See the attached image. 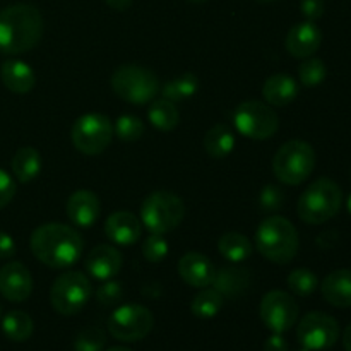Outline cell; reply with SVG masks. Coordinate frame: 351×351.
Instances as JSON below:
<instances>
[{"mask_svg":"<svg viewBox=\"0 0 351 351\" xmlns=\"http://www.w3.org/2000/svg\"><path fill=\"white\" fill-rule=\"evenodd\" d=\"M45 23L31 3H14L0 10V51L21 55L33 50L43 36Z\"/></svg>","mask_w":351,"mask_h":351,"instance_id":"cell-1","label":"cell"},{"mask_svg":"<svg viewBox=\"0 0 351 351\" xmlns=\"http://www.w3.org/2000/svg\"><path fill=\"white\" fill-rule=\"evenodd\" d=\"M29 247L41 264L53 269H65L81 257L82 239L72 226L47 223L34 230Z\"/></svg>","mask_w":351,"mask_h":351,"instance_id":"cell-2","label":"cell"},{"mask_svg":"<svg viewBox=\"0 0 351 351\" xmlns=\"http://www.w3.org/2000/svg\"><path fill=\"white\" fill-rule=\"evenodd\" d=\"M254 242L261 256L274 264L291 263L300 249L297 228L283 216H269L264 219L257 228Z\"/></svg>","mask_w":351,"mask_h":351,"instance_id":"cell-3","label":"cell"},{"mask_svg":"<svg viewBox=\"0 0 351 351\" xmlns=\"http://www.w3.org/2000/svg\"><path fill=\"white\" fill-rule=\"evenodd\" d=\"M341 204V187L331 178L321 177L312 182L300 195L297 213L307 225H322L338 215Z\"/></svg>","mask_w":351,"mask_h":351,"instance_id":"cell-4","label":"cell"},{"mask_svg":"<svg viewBox=\"0 0 351 351\" xmlns=\"http://www.w3.org/2000/svg\"><path fill=\"white\" fill-rule=\"evenodd\" d=\"M112 89L120 99L132 105L151 103L160 93V79L153 71L136 64L120 65L112 75Z\"/></svg>","mask_w":351,"mask_h":351,"instance_id":"cell-5","label":"cell"},{"mask_svg":"<svg viewBox=\"0 0 351 351\" xmlns=\"http://www.w3.org/2000/svg\"><path fill=\"white\" fill-rule=\"evenodd\" d=\"M185 204L177 194L156 191L147 195L141 208V221L151 233L167 235L180 226L185 218Z\"/></svg>","mask_w":351,"mask_h":351,"instance_id":"cell-6","label":"cell"},{"mask_svg":"<svg viewBox=\"0 0 351 351\" xmlns=\"http://www.w3.org/2000/svg\"><path fill=\"white\" fill-rule=\"evenodd\" d=\"M315 168V151L305 141H288L273 158V171L287 185H300Z\"/></svg>","mask_w":351,"mask_h":351,"instance_id":"cell-7","label":"cell"},{"mask_svg":"<svg viewBox=\"0 0 351 351\" xmlns=\"http://www.w3.org/2000/svg\"><path fill=\"white\" fill-rule=\"evenodd\" d=\"M93 295L89 278L79 271H65L50 288V304L60 315H75Z\"/></svg>","mask_w":351,"mask_h":351,"instance_id":"cell-8","label":"cell"},{"mask_svg":"<svg viewBox=\"0 0 351 351\" xmlns=\"http://www.w3.org/2000/svg\"><path fill=\"white\" fill-rule=\"evenodd\" d=\"M233 123L242 136L254 141H266L280 129V119L271 105L257 99H249L237 106Z\"/></svg>","mask_w":351,"mask_h":351,"instance_id":"cell-9","label":"cell"},{"mask_svg":"<svg viewBox=\"0 0 351 351\" xmlns=\"http://www.w3.org/2000/svg\"><path fill=\"white\" fill-rule=\"evenodd\" d=\"M154 326L151 311L139 304L120 305L108 317V332L122 343H136L146 338Z\"/></svg>","mask_w":351,"mask_h":351,"instance_id":"cell-10","label":"cell"},{"mask_svg":"<svg viewBox=\"0 0 351 351\" xmlns=\"http://www.w3.org/2000/svg\"><path fill=\"white\" fill-rule=\"evenodd\" d=\"M72 144L75 149L88 156L101 154L113 139V125L101 113H86L75 120L72 127Z\"/></svg>","mask_w":351,"mask_h":351,"instance_id":"cell-11","label":"cell"},{"mask_svg":"<svg viewBox=\"0 0 351 351\" xmlns=\"http://www.w3.org/2000/svg\"><path fill=\"white\" fill-rule=\"evenodd\" d=\"M297 338L304 348L311 351L331 350L339 339V324L332 315L311 312L298 322Z\"/></svg>","mask_w":351,"mask_h":351,"instance_id":"cell-12","label":"cell"},{"mask_svg":"<svg viewBox=\"0 0 351 351\" xmlns=\"http://www.w3.org/2000/svg\"><path fill=\"white\" fill-rule=\"evenodd\" d=\"M261 319L269 331L276 335L290 331L298 321L300 308L290 293L281 290L267 291L261 300Z\"/></svg>","mask_w":351,"mask_h":351,"instance_id":"cell-13","label":"cell"},{"mask_svg":"<svg viewBox=\"0 0 351 351\" xmlns=\"http://www.w3.org/2000/svg\"><path fill=\"white\" fill-rule=\"evenodd\" d=\"M0 293L14 304H21L31 297L33 276L23 263L10 261L0 269Z\"/></svg>","mask_w":351,"mask_h":351,"instance_id":"cell-14","label":"cell"},{"mask_svg":"<svg viewBox=\"0 0 351 351\" xmlns=\"http://www.w3.org/2000/svg\"><path fill=\"white\" fill-rule=\"evenodd\" d=\"M322 33L317 24L312 21H304L298 23L288 31L285 47L288 53L295 58H308L321 48Z\"/></svg>","mask_w":351,"mask_h":351,"instance_id":"cell-15","label":"cell"},{"mask_svg":"<svg viewBox=\"0 0 351 351\" xmlns=\"http://www.w3.org/2000/svg\"><path fill=\"white\" fill-rule=\"evenodd\" d=\"M65 213L75 226L88 228L98 221L99 215H101V202L95 192L79 189L69 197L67 204H65Z\"/></svg>","mask_w":351,"mask_h":351,"instance_id":"cell-16","label":"cell"},{"mask_svg":"<svg viewBox=\"0 0 351 351\" xmlns=\"http://www.w3.org/2000/svg\"><path fill=\"white\" fill-rule=\"evenodd\" d=\"M178 274L192 288H208L215 280L216 267L208 256L189 252L178 261Z\"/></svg>","mask_w":351,"mask_h":351,"instance_id":"cell-17","label":"cell"},{"mask_svg":"<svg viewBox=\"0 0 351 351\" xmlns=\"http://www.w3.org/2000/svg\"><path fill=\"white\" fill-rule=\"evenodd\" d=\"M105 235L117 245H134L143 235V221L130 211H117L106 218Z\"/></svg>","mask_w":351,"mask_h":351,"instance_id":"cell-18","label":"cell"},{"mask_svg":"<svg viewBox=\"0 0 351 351\" xmlns=\"http://www.w3.org/2000/svg\"><path fill=\"white\" fill-rule=\"evenodd\" d=\"M86 271L99 281L115 278L122 269V254L108 243L96 245L86 257Z\"/></svg>","mask_w":351,"mask_h":351,"instance_id":"cell-19","label":"cell"},{"mask_svg":"<svg viewBox=\"0 0 351 351\" xmlns=\"http://www.w3.org/2000/svg\"><path fill=\"white\" fill-rule=\"evenodd\" d=\"M252 281V274L247 267L226 266L216 271L213 288L223 295V298H239L247 293Z\"/></svg>","mask_w":351,"mask_h":351,"instance_id":"cell-20","label":"cell"},{"mask_svg":"<svg viewBox=\"0 0 351 351\" xmlns=\"http://www.w3.org/2000/svg\"><path fill=\"white\" fill-rule=\"evenodd\" d=\"M3 86L16 95H27L36 84V74L29 64L23 60H7L0 67Z\"/></svg>","mask_w":351,"mask_h":351,"instance_id":"cell-21","label":"cell"},{"mask_svg":"<svg viewBox=\"0 0 351 351\" xmlns=\"http://www.w3.org/2000/svg\"><path fill=\"white\" fill-rule=\"evenodd\" d=\"M322 297L332 307H351V269H336L321 283Z\"/></svg>","mask_w":351,"mask_h":351,"instance_id":"cell-22","label":"cell"},{"mask_svg":"<svg viewBox=\"0 0 351 351\" xmlns=\"http://www.w3.org/2000/svg\"><path fill=\"white\" fill-rule=\"evenodd\" d=\"M263 96L267 105L287 106L298 96V84L291 75L274 74L264 82Z\"/></svg>","mask_w":351,"mask_h":351,"instance_id":"cell-23","label":"cell"},{"mask_svg":"<svg viewBox=\"0 0 351 351\" xmlns=\"http://www.w3.org/2000/svg\"><path fill=\"white\" fill-rule=\"evenodd\" d=\"M202 146L209 156L215 160H221V158L228 156L235 147V134L225 123H216L204 134Z\"/></svg>","mask_w":351,"mask_h":351,"instance_id":"cell-24","label":"cell"},{"mask_svg":"<svg viewBox=\"0 0 351 351\" xmlns=\"http://www.w3.org/2000/svg\"><path fill=\"white\" fill-rule=\"evenodd\" d=\"M10 168H12V175L23 184L34 180L41 171V154L38 149L31 146H24L17 149L14 154L12 161H10Z\"/></svg>","mask_w":351,"mask_h":351,"instance_id":"cell-25","label":"cell"},{"mask_svg":"<svg viewBox=\"0 0 351 351\" xmlns=\"http://www.w3.org/2000/svg\"><path fill=\"white\" fill-rule=\"evenodd\" d=\"M147 119H149L151 125L156 127L161 132H170L180 122V113L175 106L173 101L170 99H153L147 108Z\"/></svg>","mask_w":351,"mask_h":351,"instance_id":"cell-26","label":"cell"},{"mask_svg":"<svg viewBox=\"0 0 351 351\" xmlns=\"http://www.w3.org/2000/svg\"><path fill=\"white\" fill-rule=\"evenodd\" d=\"M218 250L226 261L233 264L243 263L252 256V242L239 232H228L219 239Z\"/></svg>","mask_w":351,"mask_h":351,"instance_id":"cell-27","label":"cell"},{"mask_svg":"<svg viewBox=\"0 0 351 351\" xmlns=\"http://www.w3.org/2000/svg\"><path fill=\"white\" fill-rule=\"evenodd\" d=\"M2 331L7 339L14 343H23L31 338L34 331V322L29 314L23 311H10L2 321Z\"/></svg>","mask_w":351,"mask_h":351,"instance_id":"cell-28","label":"cell"},{"mask_svg":"<svg viewBox=\"0 0 351 351\" xmlns=\"http://www.w3.org/2000/svg\"><path fill=\"white\" fill-rule=\"evenodd\" d=\"M199 89V79L197 75L192 72H185V74L178 75V77L171 79L161 89V98L170 99V101L177 103L182 99L192 98Z\"/></svg>","mask_w":351,"mask_h":351,"instance_id":"cell-29","label":"cell"},{"mask_svg":"<svg viewBox=\"0 0 351 351\" xmlns=\"http://www.w3.org/2000/svg\"><path fill=\"white\" fill-rule=\"evenodd\" d=\"M225 298L215 288H202L194 297L191 304V311L199 319H213L223 308Z\"/></svg>","mask_w":351,"mask_h":351,"instance_id":"cell-30","label":"cell"},{"mask_svg":"<svg viewBox=\"0 0 351 351\" xmlns=\"http://www.w3.org/2000/svg\"><path fill=\"white\" fill-rule=\"evenodd\" d=\"M319 287V280L311 269L307 267H298L293 269L288 276V288L291 290V293L297 295V297H311Z\"/></svg>","mask_w":351,"mask_h":351,"instance_id":"cell-31","label":"cell"},{"mask_svg":"<svg viewBox=\"0 0 351 351\" xmlns=\"http://www.w3.org/2000/svg\"><path fill=\"white\" fill-rule=\"evenodd\" d=\"M144 122L136 115H122L117 119L115 125H113V136L119 137L123 143H134L139 141L144 134Z\"/></svg>","mask_w":351,"mask_h":351,"instance_id":"cell-32","label":"cell"},{"mask_svg":"<svg viewBox=\"0 0 351 351\" xmlns=\"http://www.w3.org/2000/svg\"><path fill=\"white\" fill-rule=\"evenodd\" d=\"M328 75V69H326V64L321 60V58L308 57L302 62V65L298 67V79L304 86L307 88H314V86H319Z\"/></svg>","mask_w":351,"mask_h":351,"instance_id":"cell-33","label":"cell"},{"mask_svg":"<svg viewBox=\"0 0 351 351\" xmlns=\"http://www.w3.org/2000/svg\"><path fill=\"white\" fill-rule=\"evenodd\" d=\"M106 345V335L99 328H86L75 336L74 351H103Z\"/></svg>","mask_w":351,"mask_h":351,"instance_id":"cell-34","label":"cell"},{"mask_svg":"<svg viewBox=\"0 0 351 351\" xmlns=\"http://www.w3.org/2000/svg\"><path fill=\"white\" fill-rule=\"evenodd\" d=\"M143 256L147 263H161L168 256V243L163 235L151 233L143 243Z\"/></svg>","mask_w":351,"mask_h":351,"instance_id":"cell-35","label":"cell"},{"mask_svg":"<svg viewBox=\"0 0 351 351\" xmlns=\"http://www.w3.org/2000/svg\"><path fill=\"white\" fill-rule=\"evenodd\" d=\"M259 201H261V208L267 213H274L278 209H281L285 202V192L281 191V187L273 184L264 185V189L261 191L259 194Z\"/></svg>","mask_w":351,"mask_h":351,"instance_id":"cell-36","label":"cell"},{"mask_svg":"<svg viewBox=\"0 0 351 351\" xmlns=\"http://www.w3.org/2000/svg\"><path fill=\"white\" fill-rule=\"evenodd\" d=\"M123 297V287L117 281H103L101 285L96 290V298L101 305H106V307H112V305H117Z\"/></svg>","mask_w":351,"mask_h":351,"instance_id":"cell-37","label":"cell"},{"mask_svg":"<svg viewBox=\"0 0 351 351\" xmlns=\"http://www.w3.org/2000/svg\"><path fill=\"white\" fill-rule=\"evenodd\" d=\"M14 195H16V182L5 170L0 168V209L5 208Z\"/></svg>","mask_w":351,"mask_h":351,"instance_id":"cell-38","label":"cell"},{"mask_svg":"<svg viewBox=\"0 0 351 351\" xmlns=\"http://www.w3.org/2000/svg\"><path fill=\"white\" fill-rule=\"evenodd\" d=\"M300 10L302 14H304L305 19L315 23V21L321 19V17L324 16V0H302Z\"/></svg>","mask_w":351,"mask_h":351,"instance_id":"cell-39","label":"cell"},{"mask_svg":"<svg viewBox=\"0 0 351 351\" xmlns=\"http://www.w3.org/2000/svg\"><path fill=\"white\" fill-rule=\"evenodd\" d=\"M16 256V242L5 232H0V261H7Z\"/></svg>","mask_w":351,"mask_h":351,"instance_id":"cell-40","label":"cell"},{"mask_svg":"<svg viewBox=\"0 0 351 351\" xmlns=\"http://www.w3.org/2000/svg\"><path fill=\"white\" fill-rule=\"evenodd\" d=\"M264 351H288L287 339L281 335H276V332H274V335L269 336V338L266 339V343H264Z\"/></svg>","mask_w":351,"mask_h":351,"instance_id":"cell-41","label":"cell"},{"mask_svg":"<svg viewBox=\"0 0 351 351\" xmlns=\"http://www.w3.org/2000/svg\"><path fill=\"white\" fill-rule=\"evenodd\" d=\"M105 2L110 9L117 10V12H123L132 5V0H105Z\"/></svg>","mask_w":351,"mask_h":351,"instance_id":"cell-42","label":"cell"},{"mask_svg":"<svg viewBox=\"0 0 351 351\" xmlns=\"http://www.w3.org/2000/svg\"><path fill=\"white\" fill-rule=\"evenodd\" d=\"M343 346L346 351H351V324L343 332Z\"/></svg>","mask_w":351,"mask_h":351,"instance_id":"cell-43","label":"cell"},{"mask_svg":"<svg viewBox=\"0 0 351 351\" xmlns=\"http://www.w3.org/2000/svg\"><path fill=\"white\" fill-rule=\"evenodd\" d=\"M106 351H132L130 348H125V346H115V348H110Z\"/></svg>","mask_w":351,"mask_h":351,"instance_id":"cell-44","label":"cell"},{"mask_svg":"<svg viewBox=\"0 0 351 351\" xmlns=\"http://www.w3.org/2000/svg\"><path fill=\"white\" fill-rule=\"evenodd\" d=\"M346 206H348V213H350V216H351V194L348 195V202H346Z\"/></svg>","mask_w":351,"mask_h":351,"instance_id":"cell-45","label":"cell"},{"mask_svg":"<svg viewBox=\"0 0 351 351\" xmlns=\"http://www.w3.org/2000/svg\"><path fill=\"white\" fill-rule=\"evenodd\" d=\"M189 2H192V3H202V2H208V0H189Z\"/></svg>","mask_w":351,"mask_h":351,"instance_id":"cell-46","label":"cell"},{"mask_svg":"<svg viewBox=\"0 0 351 351\" xmlns=\"http://www.w3.org/2000/svg\"><path fill=\"white\" fill-rule=\"evenodd\" d=\"M257 2H263V3H271V2H276V0H257Z\"/></svg>","mask_w":351,"mask_h":351,"instance_id":"cell-47","label":"cell"},{"mask_svg":"<svg viewBox=\"0 0 351 351\" xmlns=\"http://www.w3.org/2000/svg\"><path fill=\"white\" fill-rule=\"evenodd\" d=\"M298 351H311V350H307V348H302V350H298Z\"/></svg>","mask_w":351,"mask_h":351,"instance_id":"cell-48","label":"cell"},{"mask_svg":"<svg viewBox=\"0 0 351 351\" xmlns=\"http://www.w3.org/2000/svg\"><path fill=\"white\" fill-rule=\"evenodd\" d=\"M0 314H2V308H0Z\"/></svg>","mask_w":351,"mask_h":351,"instance_id":"cell-49","label":"cell"}]
</instances>
